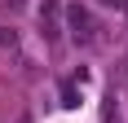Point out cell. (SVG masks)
I'll return each mask as SVG.
<instances>
[{"label":"cell","mask_w":128,"mask_h":123,"mask_svg":"<svg viewBox=\"0 0 128 123\" xmlns=\"http://www.w3.org/2000/svg\"><path fill=\"white\" fill-rule=\"evenodd\" d=\"M66 31L80 40V44H93L97 40V22H93V13L84 4H66Z\"/></svg>","instance_id":"6da1fadb"},{"label":"cell","mask_w":128,"mask_h":123,"mask_svg":"<svg viewBox=\"0 0 128 123\" xmlns=\"http://www.w3.org/2000/svg\"><path fill=\"white\" fill-rule=\"evenodd\" d=\"M0 44H4V49H18V35H13V26H0Z\"/></svg>","instance_id":"7a4b0ae2"},{"label":"cell","mask_w":128,"mask_h":123,"mask_svg":"<svg viewBox=\"0 0 128 123\" xmlns=\"http://www.w3.org/2000/svg\"><path fill=\"white\" fill-rule=\"evenodd\" d=\"M22 4H26V0H9V9H13V13H18V9H22Z\"/></svg>","instance_id":"3957f363"}]
</instances>
